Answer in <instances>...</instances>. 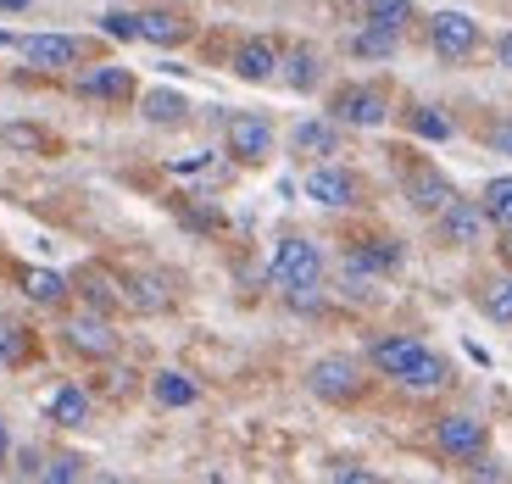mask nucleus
I'll list each match as a JSON object with an SVG mask.
<instances>
[{"instance_id":"nucleus-1","label":"nucleus","mask_w":512,"mask_h":484,"mask_svg":"<svg viewBox=\"0 0 512 484\" xmlns=\"http://www.w3.org/2000/svg\"><path fill=\"white\" fill-rule=\"evenodd\" d=\"M268 279L279 284L284 295L323 290V251L312 240H301V234H284L279 251H273V262H268Z\"/></svg>"},{"instance_id":"nucleus-2","label":"nucleus","mask_w":512,"mask_h":484,"mask_svg":"<svg viewBox=\"0 0 512 484\" xmlns=\"http://www.w3.org/2000/svg\"><path fill=\"white\" fill-rule=\"evenodd\" d=\"M485 446H490L485 418H474V412H446V418H435V451L446 462H474V457H485Z\"/></svg>"},{"instance_id":"nucleus-3","label":"nucleus","mask_w":512,"mask_h":484,"mask_svg":"<svg viewBox=\"0 0 512 484\" xmlns=\"http://www.w3.org/2000/svg\"><path fill=\"white\" fill-rule=\"evenodd\" d=\"M329 117L340 128H379L384 117H390V106H384L379 84H340V90L329 95Z\"/></svg>"},{"instance_id":"nucleus-4","label":"nucleus","mask_w":512,"mask_h":484,"mask_svg":"<svg viewBox=\"0 0 512 484\" xmlns=\"http://www.w3.org/2000/svg\"><path fill=\"white\" fill-rule=\"evenodd\" d=\"M429 51H435L446 67L468 62V56L479 51V23L468 12H435L429 17Z\"/></svg>"},{"instance_id":"nucleus-5","label":"nucleus","mask_w":512,"mask_h":484,"mask_svg":"<svg viewBox=\"0 0 512 484\" xmlns=\"http://www.w3.org/2000/svg\"><path fill=\"white\" fill-rule=\"evenodd\" d=\"M307 384H312V395H318V401L346 407V401H357V395H362L368 373H362L351 357H318V362H312V373H307Z\"/></svg>"},{"instance_id":"nucleus-6","label":"nucleus","mask_w":512,"mask_h":484,"mask_svg":"<svg viewBox=\"0 0 512 484\" xmlns=\"http://www.w3.org/2000/svg\"><path fill=\"white\" fill-rule=\"evenodd\" d=\"M62 340H67V351H78V357H90V362H106L117 351V329L106 323V312H95V306H84V312H73V318L62 323Z\"/></svg>"},{"instance_id":"nucleus-7","label":"nucleus","mask_w":512,"mask_h":484,"mask_svg":"<svg viewBox=\"0 0 512 484\" xmlns=\"http://www.w3.org/2000/svg\"><path fill=\"white\" fill-rule=\"evenodd\" d=\"M485 229H490V217H485V206H479V201H457V195H451V201L435 212L440 245H479V240H485Z\"/></svg>"},{"instance_id":"nucleus-8","label":"nucleus","mask_w":512,"mask_h":484,"mask_svg":"<svg viewBox=\"0 0 512 484\" xmlns=\"http://www.w3.org/2000/svg\"><path fill=\"white\" fill-rule=\"evenodd\" d=\"M357 195H362L357 173H351V167H340V162H318V167L307 173V201L329 206V212H340V206H357Z\"/></svg>"},{"instance_id":"nucleus-9","label":"nucleus","mask_w":512,"mask_h":484,"mask_svg":"<svg viewBox=\"0 0 512 484\" xmlns=\"http://www.w3.org/2000/svg\"><path fill=\"white\" fill-rule=\"evenodd\" d=\"M268 151H273V123H268V117H256V112L229 117V156H234V162L262 167V162H268Z\"/></svg>"},{"instance_id":"nucleus-10","label":"nucleus","mask_w":512,"mask_h":484,"mask_svg":"<svg viewBox=\"0 0 512 484\" xmlns=\"http://www.w3.org/2000/svg\"><path fill=\"white\" fill-rule=\"evenodd\" d=\"M17 51H23V62L39 67V73H62V67H73L78 56H84V45H78L73 34H28V39H17Z\"/></svg>"},{"instance_id":"nucleus-11","label":"nucleus","mask_w":512,"mask_h":484,"mask_svg":"<svg viewBox=\"0 0 512 484\" xmlns=\"http://www.w3.org/2000/svg\"><path fill=\"white\" fill-rule=\"evenodd\" d=\"M451 179L440 173V167H429V162H418V167H407V206L412 212H423V217H435L440 206L451 201Z\"/></svg>"},{"instance_id":"nucleus-12","label":"nucleus","mask_w":512,"mask_h":484,"mask_svg":"<svg viewBox=\"0 0 512 484\" xmlns=\"http://www.w3.org/2000/svg\"><path fill=\"white\" fill-rule=\"evenodd\" d=\"M279 39L268 34H251L240 39V51H234V73L245 78V84H268V78H279Z\"/></svg>"},{"instance_id":"nucleus-13","label":"nucleus","mask_w":512,"mask_h":484,"mask_svg":"<svg viewBox=\"0 0 512 484\" xmlns=\"http://www.w3.org/2000/svg\"><path fill=\"white\" fill-rule=\"evenodd\" d=\"M290 151H301V156H318V162H329V156L340 151V123H334V117H307V123H295V134H290Z\"/></svg>"},{"instance_id":"nucleus-14","label":"nucleus","mask_w":512,"mask_h":484,"mask_svg":"<svg viewBox=\"0 0 512 484\" xmlns=\"http://www.w3.org/2000/svg\"><path fill=\"white\" fill-rule=\"evenodd\" d=\"M78 95L84 101H134V73L128 67H95V73L78 78Z\"/></svg>"},{"instance_id":"nucleus-15","label":"nucleus","mask_w":512,"mask_h":484,"mask_svg":"<svg viewBox=\"0 0 512 484\" xmlns=\"http://www.w3.org/2000/svg\"><path fill=\"white\" fill-rule=\"evenodd\" d=\"M279 78H284V84H290L295 95H307L312 84H318V78H323V56L312 51V45H290V51L279 56Z\"/></svg>"},{"instance_id":"nucleus-16","label":"nucleus","mask_w":512,"mask_h":484,"mask_svg":"<svg viewBox=\"0 0 512 484\" xmlns=\"http://www.w3.org/2000/svg\"><path fill=\"white\" fill-rule=\"evenodd\" d=\"M45 418H51L56 429H84V423H90V395L78 390V384H56L51 401H45Z\"/></svg>"},{"instance_id":"nucleus-17","label":"nucleus","mask_w":512,"mask_h":484,"mask_svg":"<svg viewBox=\"0 0 512 484\" xmlns=\"http://www.w3.org/2000/svg\"><path fill=\"white\" fill-rule=\"evenodd\" d=\"M123 306H134V312H167V306H173V290H167V279H156V273H128Z\"/></svg>"},{"instance_id":"nucleus-18","label":"nucleus","mask_w":512,"mask_h":484,"mask_svg":"<svg viewBox=\"0 0 512 484\" xmlns=\"http://www.w3.org/2000/svg\"><path fill=\"white\" fill-rule=\"evenodd\" d=\"M140 39H151V45H184L190 39V17L167 12V6H156V12H140Z\"/></svg>"},{"instance_id":"nucleus-19","label":"nucleus","mask_w":512,"mask_h":484,"mask_svg":"<svg viewBox=\"0 0 512 484\" xmlns=\"http://www.w3.org/2000/svg\"><path fill=\"white\" fill-rule=\"evenodd\" d=\"M23 295L39 306H62L73 295V279H62L56 268H23Z\"/></svg>"},{"instance_id":"nucleus-20","label":"nucleus","mask_w":512,"mask_h":484,"mask_svg":"<svg viewBox=\"0 0 512 484\" xmlns=\"http://www.w3.org/2000/svg\"><path fill=\"white\" fill-rule=\"evenodd\" d=\"M401 34L396 28H379V23H362L357 34H351V56L357 62H384V56H396Z\"/></svg>"},{"instance_id":"nucleus-21","label":"nucleus","mask_w":512,"mask_h":484,"mask_svg":"<svg viewBox=\"0 0 512 484\" xmlns=\"http://www.w3.org/2000/svg\"><path fill=\"white\" fill-rule=\"evenodd\" d=\"M140 112H145V123H156V128H179L184 117H190V101H184L179 90H151Z\"/></svg>"},{"instance_id":"nucleus-22","label":"nucleus","mask_w":512,"mask_h":484,"mask_svg":"<svg viewBox=\"0 0 512 484\" xmlns=\"http://www.w3.org/2000/svg\"><path fill=\"white\" fill-rule=\"evenodd\" d=\"M479 312H485L490 323H501V329H512V268L501 273V279L479 284Z\"/></svg>"},{"instance_id":"nucleus-23","label":"nucleus","mask_w":512,"mask_h":484,"mask_svg":"<svg viewBox=\"0 0 512 484\" xmlns=\"http://www.w3.org/2000/svg\"><path fill=\"white\" fill-rule=\"evenodd\" d=\"M151 395H156V407H195V379L190 373H173V368H162L151 379Z\"/></svg>"},{"instance_id":"nucleus-24","label":"nucleus","mask_w":512,"mask_h":484,"mask_svg":"<svg viewBox=\"0 0 512 484\" xmlns=\"http://www.w3.org/2000/svg\"><path fill=\"white\" fill-rule=\"evenodd\" d=\"M73 290L84 295V306H95V312H112V306H123V290H112V279H106L101 268H84L73 279Z\"/></svg>"},{"instance_id":"nucleus-25","label":"nucleus","mask_w":512,"mask_h":484,"mask_svg":"<svg viewBox=\"0 0 512 484\" xmlns=\"http://www.w3.org/2000/svg\"><path fill=\"white\" fill-rule=\"evenodd\" d=\"M28 357H34V334L17 318H0V368H23Z\"/></svg>"},{"instance_id":"nucleus-26","label":"nucleus","mask_w":512,"mask_h":484,"mask_svg":"<svg viewBox=\"0 0 512 484\" xmlns=\"http://www.w3.org/2000/svg\"><path fill=\"white\" fill-rule=\"evenodd\" d=\"M479 206H485V217L496 223V229H507L512 223V179H490L485 195H479Z\"/></svg>"},{"instance_id":"nucleus-27","label":"nucleus","mask_w":512,"mask_h":484,"mask_svg":"<svg viewBox=\"0 0 512 484\" xmlns=\"http://www.w3.org/2000/svg\"><path fill=\"white\" fill-rule=\"evenodd\" d=\"M368 23H379V28H407L412 23V0H368Z\"/></svg>"},{"instance_id":"nucleus-28","label":"nucleus","mask_w":512,"mask_h":484,"mask_svg":"<svg viewBox=\"0 0 512 484\" xmlns=\"http://www.w3.org/2000/svg\"><path fill=\"white\" fill-rule=\"evenodd\" d=\"M412 134H418V140H451V117L435 112V106H418V112H412Z\"/></svg>"},{"instance_id":"nucleus-29","label":"nucleus","mask_w":512,"mask_h":484,"mask_svg":"<svg viewBox=\"0 0 512 484\" xmlns=\"http://www.w3.org/2000/svg\"><path fill=\"white\" fill-rule=\"evenodd\" d=\"M39 479H51V484H73V479H84V457H73V451H62V457H45Z\"/></svg>"},{"instance_id":"nucleus-30","label":"nucleus","mask_w":512,"mask_h":484,"mask_svg":"<svg viewBox=\"0 0 512 484\" xmlns=\"http://www.w3.org/2000/svg\"><path fill=\"white\" fill-rule=\"evenodd\" d=\"M101 34H112V39H140V12H106V17H101Z\"/></svg>"},{"instance_id":"nucleus-31","label":"nucleus","mask_w":512,"mask_h":484,"mask_svg":"<svg viewBox=\"0 0 512 484\" xmlns=\"http://www.w3.org/2000/svg\"><path fill=\"white\" fill-rule=\"evenodd\" d=\"M0 145H23V151H45L39 128H0Z\"/></svg>"},{"instance_id":"nucleus-32","label":"nucleus","mask_w":512,"mask_h":484,"mask_svg":"<svg viewBox=\"0 0 512 484\" xmlns=\"http://www.w3.org/2000/svg\"><path fill=\"white\" fill-rule=\"evenodd\" d=\"M184 223H190V229H201V234L223 229V217H218V212H206V206H195V212H184Z\"/></svg>"},{"instance_id":"nucleus-33","label":"nucleus","mask_w":512,"mask_h":484,"mask_svg":"<svg viewBox=\"0 0 512 484\" xmlns=\"http://www.w3.org/2000/svg\"><path fill=\"white\" fill-rule=\"evenodd\" d=\"M490 151H501V156H512V117H501L496 128H490Z\"/></svg>"},{"instance_id":"nucleus-34","label":"nucleus","mask_w":512,"mask_h":484,"mask_svg":"<svg viewBox=\"0 0 512 484\" xmlns=\"http://www.w3.org/2000/svg\"><path fill=\"white\" fill-rule=\"evenodd\" d=\"M39 468H45L39 451H23V457H17V473H23V479H39Z\"/></svg>"},{"instance_id":"nucleus-35","label":"nucleus","mask_w":512,"mask_h":484,"mask_svg":"<svg viewBox=\"0 0 512 484\" xmlns=\"http://www.w3.org/2000/svg\"><path fill=\"white\" fill-rule=\"evenodd\" d=\"M496 56H501V67H507V73H512V28H507V34H501V45H496Z\"/></svg>"},{"instance_id":"nucleus-36","label":"nucleus","mask_w":512,"mask_h":484,"mask_svg":"<svg viewBox=\"0 0 512 484\" xmlns=\"http://www.w3.org/2000/svg\"><path fill=\"white\" fill-rule=\"evenodd\" d=\"M334 479H357V484H368L373 473H368V468H334Z\"/></svg>"},{"instance_id":"nucleus-37","label":"nucleus","mask_w":512,"mask_h":484,"mask_svg":"<svg viewBox=\"0 0 512 484\" xmlns=\"http://www.w3.org/2000/svg\"><path fill=\"white\" fill-rule=\"evenodd\" d=\"M12 462V434H6V423H0V468Z\"/></svg>"},{"instance_id":"nucleus-38","label":"nucleus","mask_w":512,"mask_h":484,"mask_svg":"<svg viewBox=\"0 0 512 484\" xmlns=\"http://www.w3.org/2000/svg\"><path fill=\"white\" fill-rule=\"evenodd\" d=\"M501 262H507V268H512V223H507V229H501Z\"/></svg>"},{"instance_id":"nucleus-39","label":"nucleus","mask_w":512,"mask_h":484,"mask_svg":"<svg viewBox=\"0 0 512 484\" xmlns=\"http://www.w3.org/2000/svg\"><path fill=\"white\" fill-rule=\"evenodd\" d=\"M28 0H0V12H23Z\"/></svg>"}]
</instances>
